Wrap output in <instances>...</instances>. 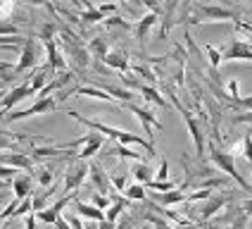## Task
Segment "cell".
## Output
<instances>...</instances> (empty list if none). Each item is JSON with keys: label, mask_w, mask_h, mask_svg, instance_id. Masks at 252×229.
<instances>
[{"label": "cell", "mask_w": 252, "mask_h": 229, "mask_svg": "<svg viewBox=\"0 0 252 229\" xmlns=\"http://www.w3.org/2000/svg\"><path fill=\"white\" fill-rule=\"evenodd\" d=\"M140 229H155V227H153V225H143Z\"/></svg>", "instance_id": "52"}, {"label": "cell", "mask_w": 252, "mask_h": 229, "mask_svg": "<svg viewBox=\"0 0 252 229\" xmlns=\"http://www.w3.org/2000/svg\"><path fill=\"white\" fill-rule=\"evenodd\" d=\"M240 155L252 165V136L250 134H245V136H243V151H240Z\"/></svg>", "instance_id": "33"}, {"label": "cell", "mask_w": 252, "mask_h": 229, "mask_svg": "<svg viewBox=\"0 0 252 229\" xmlns=\"http://www.w3.org/2000/svg\"><path fill=\"white\" fill-rule=\"evenodd\" d=\"M105 146V136L102 134H86V143L84 148L76 153L79 160H88V157H93L95 153H100V148Z\"/></svg>", "instance_id": "13"}, {"label": "cell", "mask_w": 252, "mask_h": 229, "mask_svg": "<svg viewBox=\"0 0 252 229\" xmlns=\"http://www.w3.org/2000/svg\"><path fill=\"white\" fill-rule=\"evenodd\" d=\"M38 184H41L43 189L53 186V172L50 170H38Z\"/></svg>", "instance_id": "37"}, {"label": "cell", "mask_w": 252, "mask_h": 229, "mask_svg": "<svg viewBox=\"0 0 252 229\" xmlns=\"http://www.w3.org/2000/svg\"><path fill=\"white\" fill-rule=\"evenodd\" d=\"M240 210H243V215H248V217H250L252 215V198L243 200V203H240Z\"/></svg>", "instance_id": "45"}, {"label": "cell", "mask_w": 252, "mask_h": 229, "mask_svg": "<svg viewBox=\"0 0 252 229\" xmlns=\"http://www.w3.org/2000/svg\"><path fill=\"white\" fill-rule=\"evenodd\" d=\"M5 186H12V182H0V191H2Z\"/></svg>", "instance_id": "51"}, {"label": "cell", "mask_w": 252, "mask_h": 229, "mask_svg": "<svg viewBox=\"0 0 252 229\" xmlns=\"http://www.w3.org/2000/svg\"><path fill=\"white\" fill-rule=\"evenodd\" d=\"M224 60H252V45L243 38H233L226 45Z\"/></svg>", "instance_id": "9"}, {"label": "cell", "mask_w": 252, "mask_h": 229, "mask_svg": "<svg viewBox=\"0 0 252 229\" xmlns=\"http://www.w3.org/2000/svg\"><path fill=\"white\" fill-rule=\"evenodd\" d=\"M88 53L95 57V60H105L107 53H110V43L105 36H98V38H93V41L88 43Z\"/></svg>", "instance_id": "24"}, {"label": "cell", "mask_w": 252, "mask_h": 229, "mask_svg": "<svg viewBox=\"0 0 252 229\" xmlns=\"http://www.w3.org/2000/svg\"><path fill=\"white\" fill-rule=\"evenodd\" d=\"M155 182H169V162L167 160L159 162V170L155 172Z\"/></svg>", "instance_id": "35"}, {"label": "cell", "mask_w": 252, "mask_h": 229, "mask_svg": "<svg viewBox=\"0 0 252 229\" xmlns=\"http://www.w3.org/2000/svg\"><path fill=\"white\" fill-rule=\"evenodd\" d=\"M212 198V191H207V189H195L193 193H188V200H207Z\"/></svg>", "instance_id": "39"}, {"label": "cell", "mask_w": 252, "mask_h": 229, "mask_svg": "<svg viewBox=\"0 0 252 229\" xmlns=\"http://www.w3.org/2000/svg\"><path fill=\"white\" fill-rule=\"evenodd\" d=\"M14 10H17L14 2H0V19H10Z\"/></svg>", "instance_id": "38"}, {"label": "cell", "mask_w": 252, "mask_h": 229, "mask_svg": "<svg viewBox=\"0 0 252 229\" xmlns=\"http://www.w3.org/2000/svg\"><path fill=\"white\" fill-rule=\"evenodd\" d=\"M0 165L12 167V170H31L33 162L27 153H5V155H0Z\"/></svg>", "instance_id": "14"}, {"label": "cell", "mask_w": 252, "mask_h": 229, "mask_svg": "<svg viewBox=\"0 0 252 229\" xmlns=\"http://www.w3.org/2000/svg\"><path fill=\"white\" fill-rule=\"evenodd\" d=\"M157 22H159V14L148 12V14H143V17L138 19V24L133 27V31H136V38H138V43H140V48H145V43H148V34H150V29H153Z\"/></svg>", "instance_id": "12"}, {"label": "cell", "mask_w": 252, "mask_h": 229, "mask_svg": "<svg viewBox=\"0 0 252 229\" xmlns=\"http://www.w3.org/2000/svg\"><path fill=\"white\" fill-rule=\"evenodd\" d=\"M29 96H33L31 93V86L29 84H22V86H17V88H12V91H7L5 93V98H2V110H0V117L2 114H7V110L12 108V105H17V103H22L24 98H29Z\"/></svg>", "instance_id": "10"}, {"label": "cell", "mask_w": 252, "mask_h": 229, "mask_svg": "<svg viewBox=\"0 0 252 229\" xmlns=\"http://www.w3.org/2000/svg\"><path fill=\"white\" fill-rule=\"evenodd\" d=\"M57 108V100L53 96H48V98H38L31 108L27 110H14V113H7L2 114L0 119L2 122H17V119H27V117H33V114H43V113H53Z\"/></svg>", "instance_id": "4"}, {"label": "cell", "mask_w": 252, "mask_h": 229, "mask_svg": "<svg viewBox=\"0 0 252 229\" xmlns=\"http://www.w3.org/2000/svg\"><path fill=\"white\" fill-rule=\"evenodd\" d=\"M131 225H133V222H131L128 217H124V222H122V225H119L117 229H131Z\"/></svg>", "instance_id": "49"}, {"label": "cell", "mask_w": 252, "mask_h": 229, "mask_svg": "<svg viewBox=\"0 0 252 229\" xmlns=\"http://www.w3.org/2000/svg\"><path fill=\"white\" fill-rule=\"evenodd\" d=\"M181 200H188V193L183 189H176V191H169V193H157L155 196V205L159 208H167V205H176Z\"/></svg>", "instance_id": "19"}, {"label": "cell", "mask_w": 252, "mask_h": 229, "mask_svg": "<svg viewBox=\"0 0 252 229\" xmlns=\"http://www.w3.org/2000/svg\"><path fill=\"white\" fill-rule=\"evenodd\" d=\"M210 160L214 162V167L217 170H221L226 177H231L240 189H245V191H250V184L243 179V174L236 170V162H233V155L231 153H226V151H219L214 143H210Z\"/></svg>", "instance_id": "2"}, {"label": "cell", "mask_w": 252, "mask_h": 229, "mask_svg": "<svg viewBox=\"0 0 252 229\" xmlns=\"http://www.w3.org/2000/svg\"><path fill=\"white\" fill-rule=\"evenodd\" d=\"M98 10H100L102 14H105V17H107V14H114V12H117V10H119V5H114V2H110V5H100Z\"/></svg>", "instance_id": "44"}, {"label": "cell", "mask_w": 252, "mask_h": 229, "mask_svg": "<svg viewBox=\"0 0 252 229\" xmlns=\"http://www.w3.org/2000/svg\"><path fill=\"white\" fill-rule=\"evenodd\" d=\"M74 208H76L79 217H86V220H91V222H105V213L98 210L93 203H84V200L74 198Z\"/></svg>", "instance_id": "15"}, {"label": "cell", "mask_w": 252, "mask_h": 229, "mask_svg": "<svg viewBox=\"0 0 252 229\" xmlns=\"http://www.w3.org/2000/svg\"><path fill=\"white\" fill-rule=\"evenodd\" d=\"M197 17H190L188 22L200 24V22H236V12L224 5H193Z\"/></svg>", "instance_id": "3"}, {"label": "cell", "mask_w": 252, "mask_h": 229, "mask_svg": "<svg viewBox=\"0 0 252 229\" xmlns=\"http://www.w3.org/2000/svg\"><path fill=\"white\" fill-rule=\"evenodd\" d=\"M105 155H117V157L133 160V162H143V155H140V153H133V151H131L128 146H124V143H114V146H110Z\"/></svg>", "instance_id": "22"}, {"label": "cell", "mask_w": 252, "mask_h": 229, "mask_svg": "<svg viewBox=\"0 0 252 229\" xmlns=\"http://www.w3.org/2000/svg\"><path fill=\"white\" fill-rule=\"evenodd\" d=\"M124 196H126V200H145V186H143V184L126 186Z\"/></svg>", "instance_id": "29"}, {"label": "cell", "mask_w": 252, "mask_h": 229, "mask_svg": "<svg viewBox=\"0 0 252 229\" xmlns=\"http://www.w3.org/2000/svg\"><path fill=\"white\" fill-rule=\"evenodd\" d=\"M27 229H36V217L33 215H27Z\"/></svg>", "instance_id": "47"}, {"label": "cell", "mask_w": 252, "mask_h": 229, "mask_svg": "<svg viewBox=\"0 0 252 229\" xmlns=\"http://www.w3.org/2000/svg\"><path fill=\"white\" fill-rule=\"evenodd\" d=\"M226 203H228V196H212V198H207V203H205V208H202L200 217H202V220H210V217H214V215L224 208Z\"/></svg>", "instance_id": "20"}, {"label": "cell", "mask_w": 252, "mask_h": 229, "mask_svg": "<svg viewBox=\"0 0 252 229\" xmlns=\"http://www.w3.org/2000/svg\"><path fill=\"white\" fill-rule=\"evenodd\" d=\"M31 184H33V182H31V177H29V174H17V179L12 182L14 200H19V203H22V200H27L29 196L33 193V191H31Z\"/></svg>", "instance_id": "16"}, {"label": "cell", "mask_w": 252, "mask_h": 229, "mask_svg": "<svg viewBox=\"0 0 252 229\" xmlns=\"http://www.w3.org/2000/svg\"><path fill=\"white\" fill-rule=\"evenodd\" d=\"M98 229H117V225H114V222H107V220H105V222H100V225H98Z\"/></svg>", "instance_id": "48"}, {"label": "cell", "mask_w": 252, "mask_h": 229, "mask_svg": "<svg viewBox=\"0 0 252 229\" xmlns=\"http://www.w3.org/2000/svg\"><path fill=\"white\" fill-rule=\"evenodd\" d=\"M124 108H126V110H131V113L138 117V122L143 124V129H145V136H148V141L155 146V134H153V131H155V129H162V122H159V119H157V117H155L150 110L138 108L136 103H128V105H124Z\"/></svg>", "instance_id": "6"}, {"label": "cell", "mask_w": 252, "mask_h": 229, "mask_svg": "<svg viewBox=\"0 0 252 229\" xmlns=\"http://www.w3.org/2000/svg\"><path fill=\"white\" fill-rule=\"evenodd\" d=\"M55 229H74V227L67 222V217H60V220L55 222Z\"/></svg>", "instance_id": "46"}, {"label": "cell", "mask_w": 252, "mask_h": 229, "mask_svg": "<svg viewBox=\"0 0 252 229\" xmlns=\"http://www.w3.org/2000/svg\"><path fill=\"white\" fill-rule=\"evenodd\" d=\"M148 189H153V191H159V193H169V191H176L179 189V184L176 182H150L148 184Z\"/></svg>", "instance_id": "31"}, {"label": "cell", "mask_w": 252, "mask_h": 229, "mask_svg": "<svg viewBox=\"0 0 252 229\" xmlns=\"http://www.w3.org/2000/svg\"><path fill=\"white\" fill-rule=\"evenodd\" d=\"M0 36H19V34H17V27H14V24L0 22Z\"/></svg>", "instance_id": "40"}, {"label": "cell", "mask_w": 252, "mask_h": 229, "mask_svg": "<svg viewBox=\"0 0 252 229\" xmlns=\"http://www.w3.org/2000/svg\"><path fill=\"white\" fill-rule=\"evenodd\" d=\"M110 182H112V189L114 191H126V174H112L110 177Z\"/></svg>", "instance_id": "36"}, {"label": "cell", "mask_w": 252, "mask_h": 229, "mask_svg": "<svg viewBox=\"0 0 252 229\" xmlns=\"http://www.w3.org/2000/svg\"><path fill=\"white\" fill-rule=\"evenodd\" d=\"M233 124H252V113H240L231 119Z\"/></svg>", "instance_id": "42"}, {"label": "cell", "mask_w": 252, "mask_h": 229, "mask_svg": "<svg viewBox=\"0 0 252 229\" xmlns=\"http://www.w3.org/2000/svg\"><path fill=\"white\" fill-rule=\"evenodd\" d=\"M105 24H107V27L110 29H131V22H126L124 17H117V14H114V17H110V19H105Z\"/></svg>", "instance_id": "34"}, {"label": "cell", "mask_w": 252, "mask_h": 229, "mask_svg": "<svg viewBox=\"0 0 252 229\" xmlns=\"http://www.w3.org/2000/svg\"><path fill=\"white\" fill-rule=\"evenodd\" d=\"M124 210H126V200L124 198H114V203L107 208V210H105V220L117 225V220L122 217V213H124Z\"/></svg>", "instance_id": "25"}, {"label": "cell", "mask_w": 252, "mask_h": 229, "mask_svg": "<svg viewBox=\"0 0 252 229\" xmlns=\"http://www.w3.org/2000/svg\"><path fill=\"white\" fill-rule=\"evenodd\" d=\"M183 119H186V124H188V131H190V139L195 143V155L197 160H202L205 155V148H207V141H205V134H202V127H200V122H197L193 113L190 110H183Z\"/></svg>", "instance_id": "7"}, {"label": "cell", "mask_w": 252, "mask_h": 229, "mask_svg": "<svg viewBox=\"0 0 252 229\" xmlns=\"http://www.w3.org/2000/svg\"><path fill=\"white\" fill-rule=\"evenodd\" d=\"M112 203H114V200L110 198V196H102V193H95V196H93V205H95L98 210H102V213H105V210H107Z\"/></svg>", "instance_id": "32"}, {"label": "cell", "mask_w": 252, "mask_h": 229, "mask_svg": "<svg viewBox=\"0 0 252 229\" xmlns=\"http://www.w3.org/2000/svg\"><path fill=\"white\" fill-rule=\"evenodd\" d=\"M88 172H91V165H88L86 160H76L74 165L67 167V174H64V191H67L69 196H76V189H81V184H84L86 177H88Z\"/></svg>", "instance_id": "5"}, {"label": "cell", "mask_w": 252, "mask_h": 229, "mask_svg": "<svg viewBox=\"0 0 252 229\" xmlns=\"http://www.w3.org/2000/svg\"><path fill=\"white\" fill-rule=\"evenodd\" d=\"M88 177H91V182H93V186L98 189V193H102V196H107V193H112V182H110V177H107V172L100 167L98 162H91V172H88Z\"/></svg>", "instance_id": "8"}, {"label": "cell", "mask_w": 252, "mask_h": 229, "mask_svg": "<svg viewBox=\"0 0 252 229\" xmlns=\"http://www.w3.org/2000/svg\"><path fill=\"white\" fill-rule=\"evenodd\" d=\"M102 62H105L107 67H112V70H119L122 74H126V72L131 70L126 53H119V50H110V53H107V57H105Z\"/></svg>", "instance_id": "18"}, {"label": "cell", "mask_w": 252, "mask_h": 229, "mask_svg": "<svg viewBox=\"0 0 252 229\" xmlns=\"http://www.w3.org/2000/svg\"><path fill=\"white\" fill-rule=\"evenodd\" d=\"M50 196H53V189H50V191L43 189L38 196H31V198H33V210H36V213H43V210H45V203H48Z\"/></svg>", "instance_id": "30"}, {"label": "cell", "mask_w": 252, "mask_h": 229, "mask_svg": "<svg viewBox=\"0 0 252 229\" xmlns=\"http://www.w3.org/2000/svg\"><path fill=\"white\" fill-rule=\"evenodd\" d=\"M140 96L148 100V103H153V105H157V108H169V103L164 100V96L155 88V86H148V84H143L140 86Z\"/></svg>", "instance_id": "23"}, {"label": "cell", "mask_w": 252, "mask_h": 229, "mask_svg": "<svg viewBox=\"0 0 252 229\" xmlns=\"http://www.w3.org/2000/svg\"><path fill=\"white\" fill-rule=\"evenodd\" d=\"M131 70L136 72V74H138V76H143V79H145V81H148V86H155V84H157V74H155V72L150 70V67H148V65H133V67H131Z\"/></svg>", "instance_id": "27"}, {"label": "cell", "mask_w": 252, "mask_h": 229, "mask_svg": "<svg viewBox=\"0 0 252 229\" xmlns=\"http://www.w3.org/2000/svg\"><path fill=\"white\" fill-rule=\"evenodd\" d=\"M67 114L74 117L79 124H84V127L102 134L105 139H112V141L124 143V146H140V148H145V151H148V155H157V148H155L148 139H140L138 134H131V131H124V129L110 127V124H102V122H98V119H88V117H84V114H79L76 110H67Z\"/></svg>", "instance_id": "1"}, {"label": "cell", "mask_w": 252, "mask_h": 229, "mask_svg": "<svg viewBox=\"0 0 252 229\" xmlns=\"http://www.w3.org/2000/svg\"><path fill=\"white\" fill-rule=\"evenodd\" d=\"M76 96L81 98V96H88V98H98V100H105V103H114V98L105 91V88H100V86H79L76 88Z\"/></svg>", "instance_id": "21"}, {"label": "cell", "mask_w": 252, "mask_h": 229, "mask_svg": "<svg viewBox=\"0 0 252 229\" xmlns=\"http://www.w3.org/2000/svg\"><path fill=\"white\" fill-rule=\"evenodd\" d=\"M205 53H207V60H210V67L217 72V67L224 62V53H221L219 48H214L212 43H207V45H205Z\"/></svg>", "instance_id": "26"}, {"label": "cell", "mask_w": 252, "mask_h": 229, "mask_svg": "<svg viewBox=\"0 0 252 229\" xmlns=\"http://www.w3.org/2000/svg\"><path fill=\"white\" fill-rule=\"evenodd\" d=\"M131 174H133V179H136V184H143L148 186L150 182H155V170L143 160V162H133V167H131Z\"/></svg>", "instance_id": "17"}, {"label": "cell", "mask_w": 252, "mask_h": 229, "mask_svg": "<svg viewBox=\"0 0 252 229\" xmlns=\"http://www.w3.org/2000/svg\"><path fill=\"white\" fill-rule=\"evenodd\" d=\"M186 43H188V50H190L197 60H202V55H200V50H197V45L193 43V38H190V34H188V31H186Z\"/></svg>", "instance_id": "43"}, {"label": "cell", "mask_w": 252, "mask_h": 229, "mask_svg": "<svg viewBox=\"0 0 252 229\" xmlns=\"http://www.w3.org/2000/svg\"><path fill=\"white\" fill-rule=\"evenodd\" d=\"M57 34V24L55 22H45L41 29H38V41L41 43H48V41H53V36Z\"/></svg>", "instance_id": "28"}, {"label": "cell", "mask_w": 252, "mask_h": 229, "mask_svg": "<svg viewBox=\"0 0 252 229\" xmlns=\"http://www.w3.org/2000/svg\"><path fill=\"white\" fill-rule=\"evenodd\" d=\"M36 65V48H33V41L27 38V43L22 45V55H19V62L14 65V74H22L27 70H33Z\"/></svg>", "instance_id": "11"}, {"label": "cell", "mask_w": 252, "mask_h": 229, "mask_svg": "<svg viewBox=\"0 0 252 229\" xmlns=\"http://www.w3.org/2000/svg\"><path fill=\"white\" fill-rule=\"evenodd\" d=\"M0 70H12V65H10V62H2V60H0ZM14 72V70H12Z\"/></svg>", "instance_id": "50"}, {"label": "cell", "mask_w": 252, "mask_h": 229, "mask_svg": "<svg viewBox=\"0 0 252 229\" xmlns=\"http://www.w3.org/2000/svg\"><path fill=\"white\" fill-rule=\"evenodd\" d=\"M233 108H238V110H245V113H252V96H245V98H240Z\"/></svg>", "instance_id": "41"}]
</instances>
